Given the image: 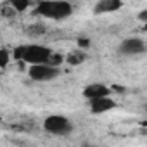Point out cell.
Instances as JSON below:
<instances>
[{
    "instance_id": "obj_1",
    "label": "cell",
    "mask_w": 147,
    "mask_h": 147,
    "mask_svg": "<svg viewBox=\"0 0 147 147\" xmlns=\"http://www.w3.org/2000/svg\"><path fill=\"white\" fill-rule=\"evenodd\" d=\"M38 16L45 18V19H66L73 14V5L67 0H40L36 4V11Z\"/></svg>"
},
{
    "instance_id": "obj_2",
    "label": "cell",
    "mask_w": 147,
    "mask_h": 147,
    "mask_svg": "<svg viewBox=\"0 0 147 147\" xmlns=\"http://www.w3.org/2000/svg\"><path fill=\"white\" fill-rule=\"evenodd\" d=\"M52 50L45 45H36V43H30V45H19L14 49L12 55L18 61H24L30 64H42L47 62L50 57Z\"/></svg>"
},
{
    "instance_id": "obj_3",
    "label": "cell",
    "mask_w": 147,
    "mask_h": 147,
    "mask_svg": "<svg viewBox=\"0 0 147 147\" xmlns=\"http://www.w3.org/2000/svg\"><path fill=\"white\" fill-rule=\"evenodd\" d=\"M59 66H52L49 62H42V64H31L28 69V75L31 80L35 82H50L55 80L59 76Z\"/></svg>"
},
{
    "instance_id": "obj_4",
    "label": "cell",
    "mask_w": 147,
    "mask_h": 147,
    "mask_svg": "<svg viewBox=\"0 0 147 147\" xmlns=\"http://www.w3.org/2000/svg\"><path fill=\"white\" fill-rule=\"evenodd\" d=\"M43 128H45L49 133H52V135H67V133H71L73 125H71V121H69L66 116L50 114V116L45 118Z\"/></svg>"
},
{
    "instance_id": "obj_5",
    "label": "cell",
    "mask_w": 147,
    "mask_h": 147,
    "mask_svg": "<svg viewBox=\"0 0 147 147\" xmlns=\"http://www.w3.org/2000/svg\"><path fill=\"white\" fill-rule=\"evenodd\" d=\"M119 52L123 55H142L145 52V42L142 38H126L121 42Z\"/></svg>"
},
{
    "instance_id": "obj_6",
    "label": "cell",
    "mask_w": 147,
    "mask_h": 147,
    "mask_svg": "<svg viewBox=\"0 0 147 147\" xmlns=\"http://www.w3.org/2000/svg\"><path fill=\"white\" fill-rule=\"evenodd\" d=\"M114 107H116V102L113 99H109V95L90 99V111L94 114H102V113H107V111H111Z\"/></svg>"
},
{
    "instance_id": "obj_7",
    "label": "cell",
    "mask_w": 147,
    "mask_h": 147,
    "mask_svg": "<svg viewBox=\"0 0 147 147\" xmlns=\"http://www.w3.org/2000/svg\"><path fill=\"white\" fill-rule=\"evenodd\" d=\"M123 7V0H99L95 4V9L94 12L97 16L100 14H111V12H116Z\"/></svg>"
},
{
    "instance_id": "obj_8",
    "label": "cell",
    "mask_w": 147,
    "mask_h": 147,
    "mask_svg": "<svg viewBox=\"0 0 147 147\" xmlns=\"http://www.w3.org/2000/svg\"><path fill=\"white\" fill-rule=\"evenodd\" d=\"M111 94V90H109V87H106V85H102V83H92V85H88V87H85L83 88V95L90 100V99H97V97H106V95H109Z\"/></svg>"
},
{
    "instance_id": "obj_9",
    "label": "cell",
    "mask_w": 147,
    "mask_h": 147,
    "mask_svg": "<svg viewBox=\"0 0 147 147\" xmlns=\"http://www.w3.org/2000/svg\"><path fill=\"white\" fill-rule=\"evenodd\" d=\"M87 59V55H85V52L83 50H73L67 57H66V61H67V64H71V66H78V64H82L83 61Z\"/></svg>"
},
{
    "instance_id": "obj_10",
    "label": "cell",
    "mask_w": 147,
    "mask_h": 147,
    "mask_svg": "<svg viewBox=\"0 0 147 147\" xmlns=\"http://www.w3.org/2000/svg\"><path fill=\"white\" fill-rule=\"evenodd\" d=\"M9 5L16 11V12H23L30 7V0H9Z\"/></svg>"
},
{
    "instance_id": "obj_11",
    "label": "cell",
    "mask_w": 147,
    "mask_h": 147,
    "mask_svg": "<svg viewBox=\"0 0 147 147\" xmlns=\"http://www.w3.org/2000/svg\"><path fill=\"white\" fill-rule=\"evenodd\" d=\"M9 64V52L5 49H0V67H5Z\"/></svg>"
},
{
    "instance_id": "obj_12",
    "label": "cell",
    "mask_w": 147,
    "mask_h": 147,
    "mask_svg": "<svg viewBox=\"0 0 147 147\" xmlns=\"http://www.w3.org/2000/svg\"><path fill=\"white\" fill-rule=\"evenodd\" d=\"M14 14H16V11H14L12 7H11V9H9V7H7V9H4V16H7V18H12Z\"/></svg>"
},
{
    "instance_id": "obj_13",
    "label": "cell",
    "mask_w": 147,
    "mask_h": 147,
    "mask_svg": "<svg viewBox=\"0 0 147 147\" xmlns=\"http://www.w3.org/2000/svg\"><path fill=\"white\" fill-rule=\"evenodd\" d=\"M30 33H43V26H33L30 28Z\"/></svg>"
},
{
    "instance_id": "obj_14",
    "label": "cell",
    "mask_w": 147,
    "mask_h": 147,
    "mask_svg": "<svg viewBox=\"0 0 147 147\" xmlns=\"http://www.w3.org/2000/svg\"><path fill=\"white\" fill-rule=\"evenodd\" d=\"M88 45H90L88 40H85V38H80L78 40V47H88Z\"/></svg>"
},
{
    "instance_id": "obj_15",
    "label": "cell",
    "mask_w": 147,
    "mask_h": 147,
    "mask_svg": "<svg viewBox=\"0 0 147 147\" xmlns=\"http://www.w3.org/2000/svg\"><path fill=\"white\" fill-rule=\"evenodd\" d=\"M138 19H140V21H147V9H144V11L138 14Z\"/></svg>"
},
{
    "instance_id": "obj_16",
    "label": "cell",
    "mask_w": 147,
    "mask_h": 147,
    "mask_svg": "<svg viewBox=\"0 0 147 147\" xmlns=\"http://www.w3.org/2000/svg\"><path fill=\"white\" fill-rule=\"evenodd\" d=\"M0 121H2V116H0Z\"/></svg>"
}]
</instances>
